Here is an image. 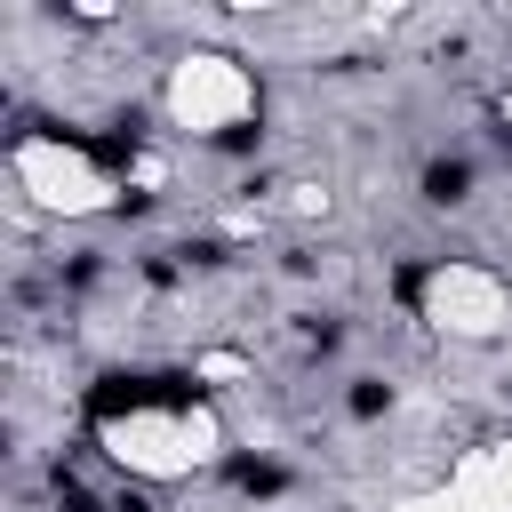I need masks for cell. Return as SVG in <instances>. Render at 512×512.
<instances>
[{"label": "cell", "instance_id": "obj_1", "mask_svg": "<svg viewBox=\"0 0 512 512\" xmlns=\"http://www.w3.org/2000/svg\"><path fill=\"white\" fill-rule=\"evenodd\" d=\"M8 176H16V200L40 208V216H104L120 200V176H104L80 144L64 136H16L8 152Z\"/></svg>", "mask_w": 512, "mask_h": 512}, {"label": "cell", "instance_id": "obj_2", "mask_svg": "<svg viewBox=\"0 0 512 512\" xmlns=\"http://www.w3.org/2000/svg\"><path fill=\"white\" fill-rule=\"evenodd\" d=\"M248 112H256V80H248L240 56L192 48V56L168 64V120H176L184 136H224V128H240Z\"/></svg>", "mask_w": 512, "mask_h": 512}, {"label": "cell", "instance_id": "obj_3", "mask_svg": "<svg viewBox=\"0 0 512 512\" xmlns=\"http://www.w3.org/2000/svg\"><path fill=\"white\" fill-rule=\"evenodd\" d=\"M416 312L432 336H456V344H488L512 328V288L488 272V264H432L416 280Z\"/></svg>", "mask_w": 512, "mask_h": 512}, {"label": "cell", "instance_id": "obj_4", "mask_svg": "<svg viewBox=\"0 0 512 512\" xmlns=\"http://www.w3.org/2000/svg\"><path fill=\"white\" fill-rule=\"evenodd\" d=\"M96 448H104L120 472H136V480H192V472H208L200 448H192V432H184V408L104 416V424H96Z\"/></svg>", "mask_w": 512, "mask_h": 512}, {"label": "cell", "instance_id": "obj_5", "mask_svg": "<svg viewBox=\"0 0 512 512\" xmlns=\"http://www.w3.org/2000/svg\"><path fill=\"white\" fill-rule=\"evenodd\" d=\"M392 512H512V440H488V448L456 456V472L440 488H416Z\"/></svg>", "mask_w": 512, "mask_h": 512}, {"label": "cell", "instance_id": "obj_6", "mask_svg": "<svg viewBox=\"0 0 512 512\" xmlns=\"http://www.w3.org/2000/svg\"><path fill=\"white\" fill-rule=\"evenodd\" d=\"M192 376H200V384H240V376H248V352L216 344V352H200V360H192Z\"/></svg>", "mask_w": 512, "mask_h": 512}, {"label": "cell", "instance_id": "obj_7", "mask_svg": "<svg viewBox=\"0 0 512 512\" xmlns=\"http://www.w3.org/2000/svg\"><path fill=\"white\" fill-rule=\"evenodd\" d=\"M288 216H328V184H288Z\"/></svg>", "mask_w": 512, "mask_h": 512}, {"label": "cell", "instance_id": "obj_8", "mask_svg": "<svg viewBox=\"0 0 512 512\" xmlns=\"http://www.w3.org/2000/svg\"><path fill=\"white\" fill-rule=\"evenodd\" d=\"M504 120H512V96H504Z\"/></svg>", "mask_w": 512, "mask_h": 512}]
</instances>
